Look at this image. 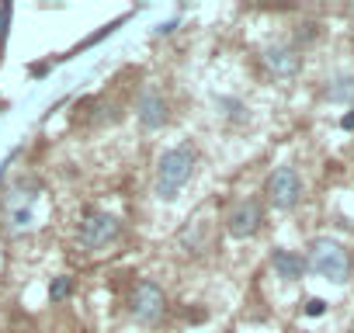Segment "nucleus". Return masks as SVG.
I'll return each mask as SVG.
<instances>
[{"label":"nucleus","instance_id":"7","mask_svg":"<svg viewBox=\"0 0 354 333\" xmlns=\"http://www.w3.org/2000/svg\"><path fill=\"white\" fill-rule=\"evenodd\" d=\"M264 66H268L274 77L288 80V77H295V73H299L302 59H299V53H295V49H288V46H274V49H268V53H264Z\"/></svg>","mask_w":354,"mask_h":333},{"label":"nucleus","instance_id":"5","mask_svg":"<svg viewBox=\"0 0 354 333\" xmlns=\"http://www.w3.org/2000/svg\"><path fill=\"white\" fill-rule=\"evenodd\" d=\"M261 222H264V209H261L257 198L236 202V205L230 209V216H226V229H230V236H236V240L254 236V233L261 229Z\"/></svg>","mask_w":354,"mask_h":333},{"label":"nucleus","instance_id":"8","mask_svg":"<svg viewBox=\"0 0 354 333\" xmlns=\"http://www.w3.org/2000/svg\"><path fill=\"white\" fill-rule=\"evenodd\" d=\"M136 115L146 129H160L167 122V101L156 94V91H142L139 94V104H136Z\"/></svg>","mask_w":354,"mask_h":333},{"label":"nucleus","instance_id":"9","mask_svg":"<svg viewBox=\"0 0 354 333\" xmlns=\"http://www.w3.org/2000/svg\"><path fill=\"white\" fill-rule=\"evenodd\" d=\"M271 267L278 271V278L299 281L302 271H306V260H302L299 254H292V250H274V254H271Z\"/></svg>","mask_w":354,"mask_h":333},{"label":"nucleus","instance_id":"13","mask_svg":"<svg viewBox=\"0 0 354 333\" xmlns=\"http://www.w3.org/2000/svg\"><path fill=\"white\" fill-rule=\"evenodd\" d=\"M306 312H309V316H323V312H326V302H323V298H309Z\"/></svg>","mask_w":354,"mask_h":333},{"label":"nucleus","instance_id":"12","mask_svg":"<svg viewBox=\"0 0 354 333\" xmlns=\"http://www.w3.org/2000/svg\"><path fill=\"white\" fill-rule=\"evenodd\" d=\"M11 15H15V8H11V4H0V42L8 39V25H11Z\"/></svg>","mask_w":354,"mask_h":333},{"label":"nucleus","instance_id":"14","mask_svg":"<svg viewBox=\"0 0 354 333\" xmlns=\"http://www.w3.org/2000/svg\"><path fill=\"white\" fill-rule=\"evenodd\" d=\"M340 125H344V129H354V111H351V115H344V122H340Z\"/></svg>","mask_w":354,"mask_h":333},{"label":"nucleus","instance_id":"2","mask_svg":"<svg viewBox=\"0 0 354 333\" xmlns=\"http://www.w3.org/2000/svg\"><path fill=\"white\" fill-rule=\"evenodd\" d=\"M319 278L333 281V285H344L351 278V254L344 250V243L337 240H313L309 243V260H306Z\"/></svg>","mask_w":354,"mask_h":333},{"label":"nucleus","instance_id":"10","mask_svg":"<svg viewBox=\"0 0 354 333\" xmlns=\"http://www.w3.org/2000/svg\"><path fill=\"white\" fill-rule=\"evenodd\" d=\"M330 101H354V77H333L326 87Z\"/></svg>","mask_w":354,"mask_h":333},{"label":"nucleus","instance_id":"1","mask_svg":"<svg viewBox=\"0 0 354 333\" xmlns=\"http://www.w3.org/2000/svg\"><path fill=\"white\" fill-rule=\"evenodd\" d=\"M192 171H195V146H177V149H167L156 163V198L163 202H174L181 195V188L192 181Z\"/></svg>","mask_w":354,"mask_h":333},{"label":"nucleus","instance_id":"11","mask_svg":"<svg viewBox=\"0 0 354 333\" xmlns=\"http://www.w3.org/2000/svg\"><path fill=\"white\" fill-rule=\"evenodd\" d=\"M70 288H73V285H70V278H56V281H53V288H49V295H53V302H59V298H66V295H70Z\"/></svg>","mask_w":354,"mask_h":333},{"label":"nucleus","instance_id":"4","mask_svg":"<svg viewBox=\"0 0 354 333\" xmlns=\"http://www.w3.org/2000/svg\"><path fill=\"white\" fill-rule=\"evenodd\" d=\"M268 202L274 209H295L302 198V178L295 166H278V171L268 178Z\"/></svg>","mask_w":354,"mask_h":333},{"label":"nucleus","instance_id":"6","mask_svg":"<svg viewBox=\"0 0 354 333\" xmlns=\"http://www.w3.org/2000/svg\"><path fill=\"white\" fill-rule=\"evenodd\" d=\"M163 292H160V285H153V281H139L136 285V292H132V316L139 319V323H156L160 316H163Z\"/></svg>","mask_w":354,"mask_h":333},{"label":"nucleus","instance_id":"3","mask_svg":"<svg viewBox=\"0 0 354 333\" xmlns=\"http://www.w3.org/2000/svg\"><path fill=\"white\" fill-rule=\"evenodd\" d=\"M118 233H122V222H118L111 212H97V209H94V212H87L84 222H80V243H84L87 250H101V247L115 243Z\"/></svg>","mask_w":354,"mask_h":333}]
</instances>
